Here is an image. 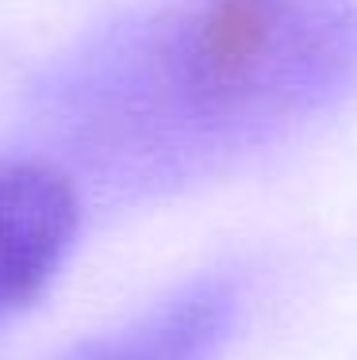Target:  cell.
I'll return each mask as SVG.
<instances>
[{
	"mask_svg": "<svg viewBox=\"0 0 357 360\" xmlns=\"http://www.w3.org/2000/svg\"><path fill=\"white\" fill-rule=\"evenodd\" d=\"M353 77L350 0H165L73 54L42 96L84 169L158 188L284 139Z\"/></svg>",
	"mask_w": 357,
	"mask_h": 360,
	"instance_id": "1",
	"label": "cell"
},
{
	"mask_svg": "<svg viewBox=\"0 0 357 360\" xmlns=\"http://www.w3.org/2000/svg\"><path fill=\"white\" fill-rule=\"evenodd\" d=\"M81 211L73 173L46 158L0 153V319L46 295L73 253Z\"/></svg>",
	"mask_w": 357,
	"mask_h": 360,
	"instance_id": "2",
	"label": "cell"
},
{
	"mask_svg": "<svg viewBox=\"0 0 357 360\" xmlns=\"http://www.w3.org/2000/svg\"><path fill=\"white\" fill-rule=\"evenodd\" d=\"M238 314V288L227 276H200L115 330L65 345L50 360H211Z\"/></svg>",
	"mask_w": 357,
	"mask_h": 360,
	"instance_id": "3",
	"label": "cell"
}]
</instances>
